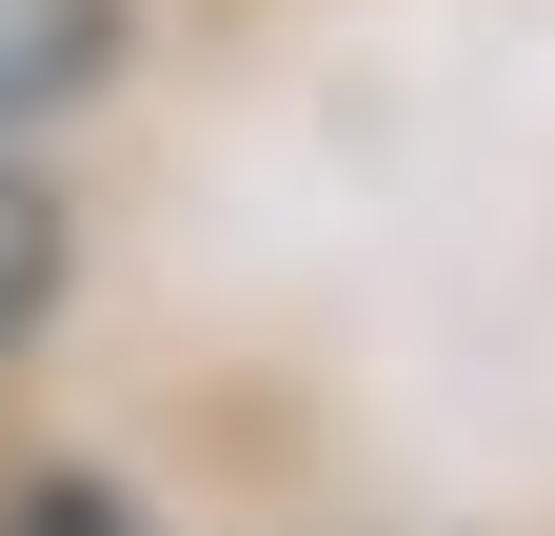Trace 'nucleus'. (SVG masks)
Returning a JSON list of instances; mask_svg holds the SVG:
<instances>
[{
	"instance_id": "obj_1",
	"label": "nucleus",
	"mask_w": 555,
	"mask_h": 536,
	"mask_svg": "<svg viewBox=\"0 0 555 536\" xmlns=\"http://www.w3.org/2000/svg\"><path fill=\"white\" fill-rule=\"evenodd\" d=\"M100 80H119V0H0V140L80 119Z\"/></svg>"
},
{
	"instance_id": "obj_2",
	"label": "nucleus",
	"mask_w": 555,
	"mask_h": 536,
	"mask_svg": "<svg viewBox=\"0 0 555 536\" xmlns=\"http://www.w3.org/2000/svg\"><path fill=\"white\" fill-rule=\"evenodd\" d=\"M40 318H60V199H40L21 140H0V358H21Z\"/></svg>"
},
{
	"instance_id": "obj_3",
	"label": "nucleus",
	"mask_w": 555,
	"mask_h": 536,
	"mask_svg": "<svg viewBox=\"0 0 555 536\" xmlns=\"http://www.w3.org/2000/svg\"><path fill=\"white\" fill-rule=\"evenodd\" d=\"M0 536H159V516H139L119 477H21V497H0Z\"/></svg>"
}]
</instances>
